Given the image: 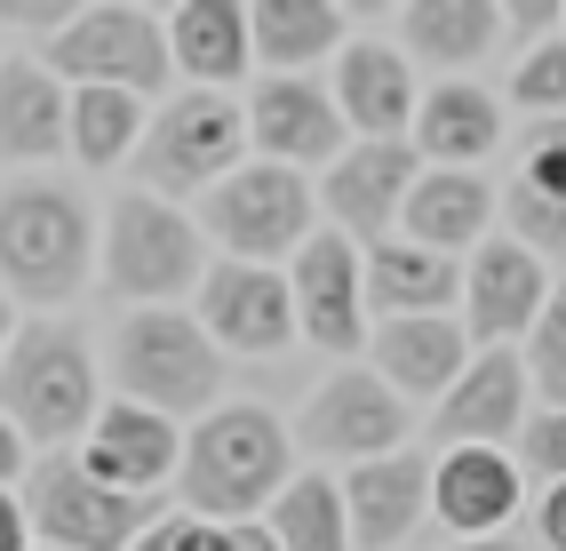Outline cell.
Returning a JSON list of instances; mask_svg holds the SVG:
<instances>
[{"mask_svg":"<svg viewBox=\"0 0 566 551\" xmlns=\"http://www.w3.org/2000/svg\"><path fill=\"white\" fill-rule=\"evenodd\" d=\"M0 551H32V520H24V503L0 488Z\"/></svg>","mask_w":566,"mask_h":551,"instance_id":"cell-37","label":"cell"},{"mask_svg":"<svg viewBox=\"0 0 566 551\" xmlns=\"http://www.w3.org/2000/svg\"><path fill=\"white\" fill-rule=\"evenodd\" d=\"M49 56V81H72V89H120V96H153L168 89V17L160 9H72V24L41 49Z\"/></svg>","mask_w":566,"mask_h":551,"instance_id":"cell-6","label":"cell"},{"mask_svg":"<svg viewBox=\"0 0 566 551\" xmlns=\"http://www.w3.org/2000/svg\"><path fill=\"white\" fill-rule=\"evenodd\" d=\"M96 256H104V280L120 288V297H136V304H168V297H184V288L200 280L192 216H176L153 193H120V200H112Z\"/></svg>","mask_w":566,"mask_h":551,"instance_id":"cell-8","label":"cell"},{"mask_svg":"<svg viewBox=\"0 0 566 551\" xmlns=\"http://www.w3.org/2000/svg\"><path fill=\"white\" fill-rule=\"evenodd\" d=\"M495 32H503L495 0H407V9H399L407 56L439 64V81H455L463 64H479L486 49H495Z\"/></svg>","mask_w":566,"mask_h":551,"instance_id":"cell-27","label":"cell"},{"mask_svg":"<svg viewBox=\"0 0 566 551\" xmlns=\"http://www.w3.org/2000/svg\"><path fill=\"white\" fill-rule=\"evenodd\" d=\"M272 543L280 551H352V520H344V488L327 471H295L272 496Z\"/></svg>","mask_w":566,"mask_h":551,"instance_id":"cell-30","label":"cell"},{"mask_svg":"<svg viewBox=\"0 0 566 551\" xmlns=\"http://www.w3.org/2000/svg\"><path fill=\"white\" fill-rule=\"evenodd\" d=\"M415 176H423L415 144H344V160L327 168L319 200H327L335 232H344L352 248H359V240L375 248V240H391L399 208H407V193H415Z\"/></svg>","mask_w":566,"mask_h":551,"instance_id":"cell-15","label":"cell"},{"mask_svg":"<svg viewBox=\"0 0 566 551\" xmlns=\"http://www.w3.org/2000/svg\"><path fill=\"white\" fill-rule=\"evenodd\" d=\"M248 144L272 168H335L344 160V144H352V128H344V113H335V96L319 89V81H304V72H272V81L255 89V104H248Z\"/></svg>","mask_w":566,"mask_h":551,"instance_id":"cell-11","label":"cell"},{"mask_svg":"<svg viewBox=\"0 0 566 551\" xmlns=\"http://www.w3.org/2000/svg\"><path fill=\"white\" fill-rule=\"evenodd\" d=\"M200 216L232 248V264H280V256H295L312 240V184L295 168H272V160H240L200 200Z\"/></svg>","mask_w":566,"mask_h":551,"instance_id":"cell-9","label":"cell"},{"mask_svg":"<svg viewBox=\"0 0 566 551\" xmlns=\"http://www.w3.org/2000/svg\"><path fill=\"white\" fill-rule=\"evenodd\" d=\"M526 432V360L518 352H471L455 392L439 399V439L455 448H503Z\"/></svg>","mask_w":566,"mask_h":551,"instance_id":"cell-19","label":"cell"},{"mask_svg":"<svg viewBox=\"0 0 566 551\" xmlns=\"http://www.w3.org/2000/svg\"><path fill=\"white\" fill-rule=\"evenodd\" d=\"M96 264V232L72 184H9L0 193V288L24 304H72Z\"/></svg>","mask_w":566,"mask_h":551,"instance_id":"cell-2","label":"cell"},{"mask_svg":"<svg viewBox=\"0 0 566 551\" xmlns=\"http://www.w3.org/2000/svg\"><path fill=\"white\" fill-rule=\"evenodd\" d=\"M511 240L535 256L566 248V113L511 144Z\"/></svg>","mask_w":566,"mask_h":551,"instance_id":"cell-21","label":"cell"},{"mask_svg":"<svg viewBox=\"0 0 566 551\" xmlns=\"http://www.w3.org/2000/svg\"><path fill=\"white\" fill-rule=\"evenodd\" d=\"M17 503H24V520H32V543H49V551H128L144 528L160 520L144 496L104 488L72 448H49L41 464H32Z\"/></svg>","mask_w":566,"mask_h":551,"instance_id":"cell-5","label":"cell"},{"mask_svg":"<svg viewBox=\"0 0 566 551\" xmlns=\"http://www.w3.org/2000/svg\"><path fill=\"white\" fill-rule=\"evenodd\" d=\"M455 551H526L518 536H479V543H455Z\"/></svg>","mask_w":566,"mask_h":551,"instance_id":"cell-42","label":"cell"},{"mask_svg":"<svg viewBox=\"0 0 566 551\" xmlns=\"http://www.w3.org/2000/svg\"><path fill=\"white\" fill-rule=\"evenodd\" d=\"M511 104H518V113H543V121L566 113V41H535V49L518 56V72H511Z\"/></svg>","mask_w":566,"mask_h":551,"instance_id":"cell-33","label":"cell"},{"mask_svg":"<svg viewBox=\"0 0 566 551\" xmlns=\"http://www.w3.org/2000/svg\"><path fill=\"white\" fill-rule=\"evenodd\" d=\"M72 96L49 64H0V160H49L72 144Z\"/></svg>","mask_w":566,"mask_h":551,"instance_id":"cell-28","label":"cell"},{"mask_svg":"<svg viewBox=\"0 0 566 551\" xmlns=\"http://www.w3.org/2000/svg\"><path fill=\"white\" fill-rule=\"evenodd\" d=\"M0 352H9V297H0Z\"/></svg>","mask_w":566,"mask_h":551,"instance_id":"cell-43","label":"cell"},{"mask_svg":"<svg viewBox=\"0 0 566 551\" xmlns=\"http://www.w3.org/2000/svg\"><path fill=\"white\" fill-rule=\"evenodd\" d=\"M81 464L120 496H153L184 464V432L168 416H153V408H136V399H112V408H96V424L81 439Z\"/></svg>","mask_w":566,"mask_h":551,"instance_id":"cell-16","label":"cell"},{"mask_svg":"<svg viewBox=\"0 0 566 551\" xmlns=\"http://www.w3.org/2000/svg\"><path fill=\"white\" fill-rule=\"evenodd\" d=\"M287 297H295V336L319 352L352 360L367 344V288H359V248L344 232H312L287 256Z\"/></svg>","mask_w":566,"mask_h":551,"instance_id":"cell-10","label":"cell"},{"mask_svg":"<svg viewBox=\"0 0 566 551\" xmlns=\"http://www.w3.org/2000/svg\"><path fill=\"white\" fill-rule=\"evenodd\" d=\"M431 511H439L463 543L503 536L511 511H518V464H511L503 448H447V456L431 464Z\"/></svg>","mask_w":566,"mask_h":551,"instance_id":"cell-20","label":"cell"},{"mask_svg":"<svg viewBox=\"0 0 566 551\" xmlns=\"http://www.w3.org/2000/svg\"><path fill=\"white\" fill-rule=\"evenodd\" d=\"M431 511V464L423 456H375L352 464L344 480V520H352V551H399Z\"/></svg>","mask_w":566,"mask_h":551,"instance_id":"cell-18","label":"cell"},{"mask_svg":"<svg viewBox=\"0 0 566 551\" xmlns=\"http://www.w3.org/2000/svg\"><path fill=\"white\" fill-rule=\"evenodd\" d=\"M327 96H335V113H344V128L359 144H407V128H415V72L384 41H344Z\"/></svg>","mask_w":566,"mask_h":551,"instance_id":"cell-17","label":"cell"},{"mask_svg":"<svg viewBox=\"0 0 566 551\" xmlns=\"http://www.w3.org/2000/svg\"><path fill=\"white\" fill-rule=\"evenodd\" d=\"M407 439V399L367 376V367H344L304 399V448L312 456H344V464H375V456H399Z\"/></svg>","mask_w":566,"mask_h":551,"instance_id":"cell-12","label":"cell"},{"mask_svg":"<svg viewBox=\"0 0 566 551\" xmlns=\"http://www.w3.org/2000/svg\"><path fill=\"white\" fill-rule=\"evenodd\" d=\"M200 328L208 344H232V352H255L272 360L295 344V297H287V272L272 264H208L200 272Z\"/></svg>","mask_w":566,"mask_h":551,"instance_id":"cell-13","label":"cell"},{"mask_svg":"<svg viewBox=\"0 0 566 551\" xmlns=\"http://www.w3.org/2000/svg\"><path fill=\"white\" fill-rule=\"evenodd\" d=\"M0 416L17 424V439H88L96 424V360L81 344V328L32 320L24 336H9L0 352Z\"/></svg>","mask_w":566,"mask_h":551,"instance_id":"cell-3","label":"cell"},{"mask_svg":"<svg viewBox=\"0 0 566 551\" xmlns=\"http://www.w3.org/2000/svg\"><path fill=\"white\" fill-rule=\"evenodd\" d=\"M359 288H367V312H391V320H431L463 297V272L455 256H431L415 240H375L359 248Z\"/></svg>","mask_w":566,"mask_h":551,"instance_id":"cell-25","label":"cell"},{"mask_svg":"<svg viewBox=\"0 0 566 551\" xmlns=\"http://www.w3.org/2000/svg\"><path fill=\"white\" fill-rule=\"evenodd\" d=\"M176 480H184L192 520L248 528L255 511H272V496L295 480V439L263 408H208L192 424V439H184Z\"/></svg>","mask_w":566,"mask_h":551,"instance_id":"cell-1","label":"cell"},{"mask_svg":"<svg viewBox=\"0 0 566 551\" xmlns=\"http://www.w3.org/2000/svg\"><path fill=\"white\" fill-rule=\"evenodd\" d=\"M176 551H232V528H216V520H192V511H176Z\"/></svg>","mask_w":566,"mask_h":551,"instance_id":"cell-35","label":"cell"},{"mask_svg":"<svg viewBox=\"0 0 566 551\" xmlns=\"http://www.w3.org/2000/svg\"><path fill=\"white\" fill-rule=\"evenodd\" d=\"M486 216H495V184L479 168H423L407 208H399V240L431 248V256H455V248L486 240Z\"/></svg>","mask_w":566,"mask_h":551,"instance_id":"cell-23","label":"cell"},{"mask_svg":"<svg viewBox=\"0 0 566 551\" xmlns=\"http://www.w3.org/2000/svg\"><path fill=\"white\" fill-rule=\"evenodd\" d=\"M168 64L192 72L200 89L223 96V89L255 64V49H248V9H240V0H184V9H168Z\"/></svg>","mask_w":566,"mask_h":551,"instance_id":"cell-26","label":"cell"},{"mask_svg":"<svg viewBox=\"0 0 566 551\" xmlns=\"http://www.w3.org/2000/svg\"><path fill=\"white\" fill-rule=\"evenodd\" d=\"M32 551H49V543H32Z\"/></svg>","mask_w":566,"mask_h":551,"instance_id":"cell-45","label":"cell"},{"mask_svg":"<svg viewBox=\"0 0 566 551\" xmlns=\"http://www.w3.org/2000/svg\"><path fill=\"white\" fill-rule=\"evenodd\" d=\"M375 367H384V384L399 399H447L455 392V376L471 367V336H463V320H384L375 328Z\"/></svg>","mask_w":566,"mask_h":551,"instance_id":"cell-24","label":"cell"},{"mask_svg":"<svg viewBox=\"0 0 566 551\" xmlns=\"http://www.w3.org/2000/svg\"><path fill=\"white\" fill-rule=\"evenodd\" d=\"M535 536H543L551 551H566V480H558V488L535 503Z\"/></svg>","mask_w":566,"mask_h":551,"instance_id":"cell-36","label":"cell"},{"mask_svg":"<svg viewBox=\"0 0 566 551\" xmlns=\"http://www.w3.org/2000/svg\"><path fill=\"white\" fill-rule=\"evenodd\" d=\"M503 24H518V32H551L558 9H551V0H518V9H503Z\"/></svg>","mask_w":566,"mask_h":551,"instance_id":"cell-38","label":"cell"},{"mask_svg":"<svg viewBox=\"0 0 566 551\" xmlns=\"http://www.w3.org/2000/svg\"><path fill=\"white\" fill-rule=\"evenodd\" d=\"M17 471H24V439H17V424H9V416H0V488H9Z\"/></svg>","mask_w":566,"mask_h":551,"instance_id":"cell-39","label":"cell"},{"mask_svg":"<svg viewBox=\"0 0 566 551\" xmlns=\"http://www.w3.org/2000/svg\"><path fill=\"white\" fill-rule=\"evenodd\" d=\"M248 153V104L232 96H216V89H192V96H176L160 121H144V184H153V200L168 193H216L223 176L240 168Z\"/></svg>","mask_w":566,"mask_h":551,"instance_id":"cell-7","label":"cell"},{"mask_svg":"<svg viewBox=\"0 0 566 551\" xmlns=\"http://www.w3.org/2000/svg\"><path fill=\"white\" fill-rule=\"evenodd\" d=\"M128 551H176V511H160V520L144 528V536H136Z\"/></svg>","mask_w":566,"mask_h":551,"instance_id":"cell-40","label":"cell"},{"mask_svg":"<svg viewBox=\"0 0 566 551\" xmlns=\"http://www.w3.org/2000/svg\"><path fill=\"white\" fill-rule=\"evenodd\" d=\"M248 49L263 64H280V72L344 56V9H335V0H255L248 9Z\"/></svg>","mask_w":566,"mask_h":551,"instance_id":"cell-29","label":"cell"},{"mask_svg":"<svg viewBox=\"0 0 566 551\" xmlns=\"http://www.w3.org/2000/svg\"><path fill=\"white\" fill-rule=\"evenodd\" d=\"M518 456L543 471V480L558 488L566 480V408H543V416H526V432H518Z\"/></svg>","mask_w":566,"mask_h":551,"instance_id":"cell-34","label":"cell"},{"mask_svg":"<svg viewBox=\"0 0 566 551\" xmlns=\"http://www.w3.org/2000/svg\"><path fill=\"white\" fill-rule=\"evenodd\" d=\"M558 41H566V9H558Z\"/></svg>","mask_w":566,"mask_h":551,"instance_id":"cell-44","label":"cell"},{"mask_svg":"<svg viewBox=\"0 0 566 551\" xmlns=\"http://www.w3.org/2000/svg\"><path fill=\"white\" fill-rule=\"evenodd\" d=\"M232 551H280V543H272V528H263V520H248V528H232Z\"/></svg>","mask_w":566,"mask_h":551,"instance_id":"cell-41","label":"cell"},{"mask_svg":"<svg viewBox=\"0 0 566 551\" xmlns=\"http://www.w3.org/2000/svg\"><path fill=\"white\" fill-rule=\"evenodd\" d=\"M526 392H543V408H566V280L526 328Z\"/></svg>","mask_w":566,"mask_h":551,"instance_id":"cell-32","label":"cell"},{"mask_svg":"<svg viewBox=\"0 0 566 551\" xmlns=\"http://www.w3.org/2000/svg\"><path fill=\"white\" fill-rule=\"evenodd\" d=\"M415 160L423 168H471L503 144V104L486 96L479 81H439L431 96H415Z\"/></svg>","mask_w":566,"mask_h":551,"instance_id":"cell-22","label":"cell"},{"mask_svg":"<svg viewBox=\"0 0 566 551\" xmlns=\"http://www.w3.org/2000/svg\"><path fill=\"white\" fill-rule=\"evenodd\" d=\"M64 121H72V153H81L88 168H112L144 136V104L120 96V89H72V113Z\"/></svg>","mask_w":566,"mask_h":551,"instance_id":"cell-31","label":"cell"},{"mask_svg":"<svg viewBox=\"0 0 566 551\" xmlns=\"http://www.w3.org/2000/svg\"><path fill=\"white\" fill-rule=\"evenodd\" d=\"M112 376H120V399H136V408L176 424V416H208L216 408L223 360H216L200 320L153 304V312L120 320V336H112Z\"/></svg>","mask_w":566,"mask_h":551,"instance_id":"cell-4","label":"cell"},{"mask_svg":"<svg viewBox=\"0 0 566 551\" xmlns=\"http://www.w3.org/2000/svg\"><path fill=\"white\" fill-rule=\"evenodd\" d=\"M543 304H551V272H543L535 248H518L503 232V240H486L471 256V272H463V336L479 352H511V336H526Z\"/></svg>","mask_w":566,"mask_h":551,"instance_id":"cell-14","label":"cell"}]
</instances>
